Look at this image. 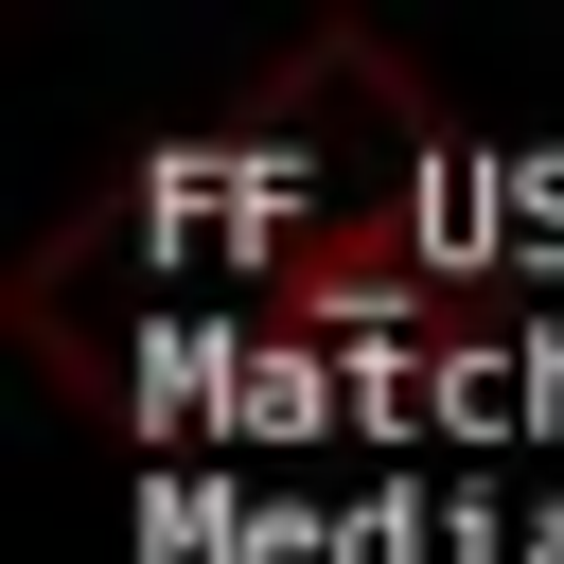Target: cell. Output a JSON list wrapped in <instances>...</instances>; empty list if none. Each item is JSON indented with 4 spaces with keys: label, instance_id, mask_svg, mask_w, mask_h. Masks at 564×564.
<instances>
[]
</instances>
